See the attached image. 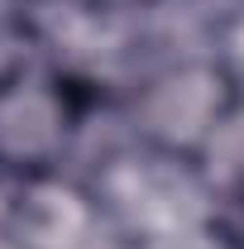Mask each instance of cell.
I'll return each mask as SVG.
<instances>
[{"mask_svg":"<svg viewBox=\"0 0 244 249\" xmlns=\"http://www.w3.org/2000/svg\"><path fill=\"white\" fill-rule=\"evenodd\" d=\"M43 58V43H38V24H34L29 10L0 0V87L10 77H19L29 62Z\"/></svg>","mask_w":244,"mask_h":249,"instance_id":"5b68a950","label":"cell"},{"mask_svg":"<svg viewBox=\"0 0 244 249\" xmlns=\"http://www.w3.org/2000/svg\"><path fill=\"white\" fill-rule=\"evenodd\" d=\"M10 5H19V10H29V15H43V10H67V5H101V0H10Z\"/></svg>","mask_w":244,"mask_h":249,"instance_id":"8992f818","label":"cell"},{"mask_svg":"<svg viewBox=\"0 0 244 249\" xmlns=\"http://www.w3.org/2000/svg\"><path fill=\"white\" fill-rule=\"evenodd\" d=\"M240 77L215 48L144 62L115 96L124 139L153 154L196 163L240 101Z\"/></svg>","mask_w":244,"mask_h":249,"instance_id":"6da1fadb","label":"cell"},{"mask_svg":"<svg viewBox=\"0 0 244 249\" xmlns=\"http://www.w3.org/2000/svg\"><path fill=\"white\" fill-rule=\"evenodd\" d=\"M115 96L53 58L29 62L0 87V182H34L72 173L82 139Z\"/></svg>","mask_w":244,"mask_h":249,"instance_id":"7a4b0ae2","label":"cell"},{"mask_svg":"<svg viewBox=\"0 0 244 249\" xmlns=\"http://www.w3.org/2000/svg\"><path fill=\"white\" fill-rule=\"evenodd\" d=\"M0 235L5 249H149L82 173L10 182Z\"/></svg>","mask_w":244,"mask_h":249,"instance_id":"3957f363","label":"cell"},{"mask_svg":"<svg viewBox=\"0 0 244 249\" xmlns=\"http://www.w3.org/2000/svg\"><path fill=\"white\" fill-rule=\"evenodd\" d=\"M196 173L206 187V235L220 249H244V91L196 158Z\"/></svg>","mask_w":244,"mask_h":249,"instance_id":"277c9868","label":"cell"}]
</instances>
